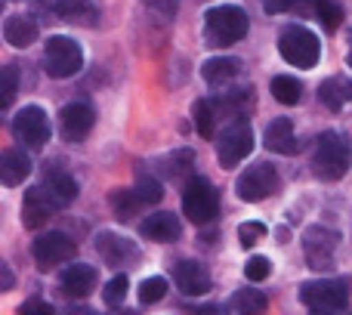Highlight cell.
<instances>
[{
	"instance_id": "obj_1",
	"label": "cell",
	"mask_w": 352,
	"mask_h": 315,
	"mask_svg": "<svg viewBox=\"0 0 352 315\" xmlns=\"http://www.w3.org/2000/svg\"><path fill=\"white\" fill-rule=\"evenodd\" d=\"M248 31H250V19L244 6L219 3L204 12V41L210 47H219V50L235 47L238 41L248 37Z\"/></svg>"
},
{
	"instance_id": "obj_2",
	"label": "cell",
	"mask_w": 352,
	"mask_h": 315,
	"mask_svg": "<svg viewBox=\"0 0 352 315\" xmlns=\"http://www.w3.org/2000/svg\"><path fill=\"white\" fill-rule=\"evenodd\" d=\"M349 170V142L337 130H324L318 133L316 146H312V173L324 182L343 180Z\"/></svg>"
},
{
	"instance_id": "obj_3",
	"label": "cell",
	"mask_w": 352,
	"mask_h": 315,
	"mask_svg": "<svg viewBox=\"0 0 352 315\" xmlns=\"http://www.w3.org/2000/svg\"><path fill=\"white\" fill-rule=\"evenodd\" d=\"M182 213L195 226H210L219 217V192L207 176H192L182 188Z\"/></svg>"
},
{
	"instance_id": "obj_4",
	"label": "cell",
	"mask_w": 352,
	"mask_h": 315,
	"mask_svg": "<svg viewBox=\"0 0 352 315\" xmlns=\"http://www.w3.org/2000/svg\"><path fill=\"white\" fill-rule=\"evenodd\" d=\"M278 53L294 68H316L322 59V41L303 25H287L278 34Z\"/></svg>"
},
{
	"instance_id": "obj_5",
	"label": "cell",
	"mask_w": 352,
	"mask_h": 315,
	"mask_svg": "<svg viewBox=\"0 0 352 315\" xmlns=\"http://www.w3.org/2000/svg\"><path fill=\"white\" fill-rule=\"evenodd\" d=\"M84 68V50L74 37L65 34H53L43 43V72L56 80L74 78V74Z\"/></svg>"
},
{
	"instance_id": "obj_6",
	"label": "cell",
	"mask_w": 352,
	"mask_h": 315,
	"mask_svg": "<svg viewBox=\"0 0 352 315\" xmlns=\"http://www.w3.org/2000/svg\"><path fill=\"white\" fill-rule=\"evenodd\" d=\"M300 303L312 312H343L349 306L346 279H316L300 285Z\"/></svg>"
},
{
	"instance_id": "obj_7",
	"label": "cell",
	"mask_w": 352,
	"mask_h": 315,
	"mask_svg": "<svg viewBox=\"0 0 352 315\" xmlns=\"http://www.w3.org/2000/svg\"><path fill=\"white\" fill-rule=\"evenodd\" d=\"M278 186H281V180H278L275 164L256 161L241 170V176H238V182H235V195L244 204H260V201L272 198V195L278 192Z\"/></svg>"
},
{
	"instance_id": "obj_8",
	"label": "cell",
	"mask_w": 352,
	"mask_h": 315,
	"mask_svg": "<svg viewBox=\"0 0 352 315\" xmlns=\"http://www.w3.org/2000/svg\"><path fill=\"white\" fill-rule=\"evenodd\" d=\"M12 136H16V142H22L25 149L41 152L50 142V136H53L47 111H43L41 105H25V109H19L16 118H12Z\"/></svg>"
},
{
	"instance_id": "obj_9",
	"label": "cell",
	"mask_w": 352,
	"mask_h": 315,
	"mask_svg": "<svg viewBox=\"0 0 352 315\" xmlns=\"http://www.w3.org/2000/svg\"><path fill=\"white\" fill-rule=\"evenodd\" d=\"M250 152H254V130H250V124L248 121H232L217 140L219 167L235 170Z\"/></svg>"
},
{
	"instance_id": "obj_10",
	"label": "cell",
	"mask_w": 352,
	"mask_h": 315,
	"mask_svg": "<svg viewBox=\"0 0 352 315\" xmlns=\"http://www.w3.org/2000/svg\"><path fill=\"white\" fill-rule=\"evenodd\" d=\"M74 254H78V244L65 232H43V235H37L31 241V257H34L41 272H50V269L74 260Z\"/></svg>"
},
{
	"instance_id": "obj_11",
	"label": "cell",
	"mask_w": 352,
	"mask_h": 315,
	"mask_svg": "<svg viewBox=\"0 0 352 315\" xmlns=\"http://www.w3.org/2000/svg\"><path fill=\"white\" fill-rule=\"evenodd\" d=\"M337 244H340V235H337L334 229L312 226V229L303 235V250H306V263H309V269L324 272V269L334 266Z\"/></svg>"
},
{
	"instance_id": "obj_12",
	"label": "cell",
	"mask_w": 352,
	"mask_h": 315,
	"mask_svg": "<svg viewBox=\"0 0 352 315\" xmlns=\"http://www.w3.org/2000/svg\"><path fill=\"white\" fill-rule=\"evenodd\" d=\"M93 127H96V109L84 99H74L59 111V130L65 142H84Z\"/></svg>"
},
{
	"instance_id": "obj_13",
	"label": "cell",
	"mask_w": 352,
	"mask_h": 315,
	"mask_svg": "<svg viewBox=\"0 0 352 315\" xmlns=\"http://www.w3.org/2000/svg\"><path fill=\"white\" fill-rule=\"evenodd\" d=\"M43 192V198L50 201V204L56 207V210H62V207H72L74 201H78V180H74L68 170H47L43 173V182L37 186Z\"/></svg>"
},
{
	"instance_id": "obj_14",
	"label": "cell",
	"mask_w": 352,
	"mask_h": 315,
	"mask_svg": "<svg viewBox=\"0 0 352 315\" xmlns=\"http://www.w3.org/2000/svg\"><path fill=\"white\" fill-rule=\"evenodd\" d=\"M96 281H99V269L90 266V263H74L62 272L59 287H62V297L68 300H84L96 291Z\"/></svg>"
},
{
	"instance_id": "obj_15",
	"label": "cell",
	"mask_w": 352,
	"mask_h": 315,
	"mask_svg": "<svg viewBox=\"0 0 352 315\" xmlns=\"http://www.w3.org/2000/svg\"><path fill=\"white\" fill-rule=\"evenodd\" d=\"M173 281L186 297H204L210 291V272L198 260H179L173 266Z\"/></svg>"
},
{
	"instance_id": "obj_16",
	"label": "cell",
	"mask_w": 352,
	"mask_h": 315,
	"mask_svg": "<svg viewBox=\"0 0 352 315\" xmlns=\"http://www.w3.org/2000/svg\"><path fill=\"white\" fill-rule=\"evenodd\" d=\"M140 235L155 244H173V241H179V235H182V223L170 210H155L152 217H146L140 223Z\"/></svg>"
},
{
	"instance_id": "obj_17",
	"label": "cell",
	"mask_w": 352,
	"mask_h": 315,
	"mask_svg": "<svg viewBox=\"0 0 352 315\" xmlns=\"http://www.w3.org/2000/svg\"><path fill=\"white\" fill-rule=\"evenodd\" d=\"M96 250L109 266H127V263L140 260V250L127 235H115V232H99L96 235Z\"/></svg>"
},
{
	"instance_id": "obj_18",
	"label": "cell",
	"mask_w": 352,
	"mask_h": 315,
	"mask_svg": "<svg viewBox=\"0 0 352 315\" xmlns=\"http://www.w3.org/2000/svg\"><path fill=\"white\" fill-rule=\"evenodd\" d=\"M263 146L275 155H297L300 140H297V130H294L291 118H275V121H269L266 130H263Z\"/></svg>"
},
{
	"instance_id": "obj_19",
	"label": "cell",
	"mask_w": 352,
	"mask_h": 315,
	"mask_svg": "<svg viewBox=\"0 0 352 315\" xmlns=\"http://www.w3.org/2000/svg\"><path fill=\"white\" fill-rule=\"evenodd\" d=\"M53 16L72 25H99V6L93 0H53Z\"/></svg>"
},
{
	"instance_id": "obj_20",
	"label": "cell",
	"mask_w": 352,
	"mask_h": 315,
	"mask_svg": "<svg viewBox=\"0 0 352 315\" xmlns=\"http://www.w3.org/2000/svg\"><path fill=\"white\" fill-rule=\"evenodd\" d=\"M31 176V158L22 149H6L0 152V186L16 188Z\"/></svg>"
},
{
	"instance_id": "obj_21",
	"label": "cell",
	"mask_w": 352,
	"mask_h": 315,
	"mask_svg": "<svg viewBox=\"0 0 352 315\" xmlns=\"http://www.w3.org/2000/svg\"><path fill=\"white\" fill-rule=\"evenodd\" d=\"M56 213V207L43 198L41 188H28L25 192V201H22V226L31 232H37L43 223H50Z\"/></svg>"
},
{
	"instance_id": "obj_22",
	"label": "cell",
	"mask_w": 352,
	"mask_h": 315,
	"mask_svg": "<svg viewBox=\"0 0 352 315\" xmlns=\"http://www.w3.org/2000/svg\"><path fill=\"white\" fill-rule=\"evenodd\" d=\"M210 102H213V111H217V121L219 118H235V121H244L250 102H254V90H250V87H244V90H229V93H223V96L210 99Z\"/></svg>"
},
{
	"instance_id": "obj_23",
	"label": "cell",
	"mask_w": 352,
	"mask_h": 315,
	"mask_svg": "<svg viewBox=\"0 0 352 315\" xmlns=\"http://www.w3.org/2000/svg\"><path fill=\"white\" fill-rule=\"evenodd\" d=\"M241 74V62L232 59V56H213L201 65V78L207 80L210 87H226Z\"/></svg>"
},
{
	"instance_id": "obj_24",
	"label": "cell",
	"mask_w": 352,
	"mask_h": 315,
	"mask_svg": "<svg viewBox=\"0 0 352 315\" xmlns=\"http://www.w3.org/2000/svg\"><path fill=\"white\" fill-rule=\"evenodd\" d=\"M3 37L10 47L16 50H28L31 43L37 41V22L31 16H25V12H19V16H10L3 22Z\"/></svg>"
},
{
	"instance_id": "obj_25",
	"label": "cell",
	"mask_w": 352,
	"mask_h": 315,
	"mask_svg": "<svg viewBox=\"0 0 352 315\" xmlns=\"http://www.w3.org/2000/svg\"><path fill=\"white\" fill-rule=\"evenodd\" d=\"M318 102L328 111H340L349 102V78L346 74H331L318 84Z\"/></svg>"
},
{
	"instance_id": "obj_26",
	"label": "cell",
	"mask_w": 352,
	"mask_h": 315,
	"mask_svg": "<svg viewBox=\"0 0 352 315\" xmlns=\"http://www.w3.org/2000/svg\"><path fill=\"white\" fill-rule=\"evenodd\" d=\"M109 207L111 213L118 217V223H133L136 217H140V195L133 192V188H115V192L109 195Z\"/></svg>"
},
{
	"instance_id": "obj_27",
	"label": "cell",
	"mask_w": 352,
	"mask_h": 315,
	"mask_svg": "<svg viewBox=\"0 0 352 315\" xmlns=\"http://www.w3.org/2000/svg\"><path fill=\"white\" fill-rule=\"evenodd\" d=\"M269 93H272L275 102L281 105H297L300 99H303V84H300V78H294V74H275L272 84H269Z\"/></svg>"
},
{
	"instance_id": "obj_28",
	"label": "cell",
	"mask_w": 352,
	"mask_h": 315,
	"mask_svg": "<svg viewBox=\"0 0 352 315\" xmlns=\"http://www.w3.org/2000/svg\"><path fill=\"white\" fill-rule=\"evenodd\" d=\"M269 306L266 294L263 291H250V287H244V291L232 294V300L226 303V309L229 312H238V315H254V312H263Z\"/></svg>"
},
{
	"instance_id": "obj_29",
	"label": "cell",
	"mask_w": 352,
	"mask_h": 315,
	"mask_svg": "<svg viewBox=\"0 0 352 315\" xmlns=\"http://www.w3.org/2000/svg\"><path fill=\"white\" fill-rule=\"evenodd\" d=\"M192 118H195V130H198L201 140H213V130H217V111H213L210 99H198L195 109H192Z\"/></svg>"
},
{
	"instance_id": "obj_30",
	"label": "cell",
	"mask_w": 352,
	"mask_h": 315,
	"mask_svg": "<svg viewBox=\"0 0 352 315\" xmlns=\"http://www.w3.org/2000/svg\"><path fill=\"white\" fill-rule=\"evenodd\" d=\"M136 195H140L142 204H158L164 198V186H161L158 176H152L148 170H136Z\"/></svg>"
},
{
	"instance_id": "obj_31",
	"label": "cell",
	"mask_w": 352,
	"mask_h": 315,
	"mask_svg": "<svg viewBox=\"0 0 352 315\" xmlns=\"http://www.w3.org/2000/svg\"><path fill=\"white\" fill-rule=\"evenodd\" d=\"M127 291H130V279L124 272H115L102 287V303L109 309H121L124 300H127Z\"/></svg>"
},
{
	"instance_id": "obj_32",
	"label": "cell",
	"mask_w": 352,
	"mask_h": 315,
	"mask_svg": "<svg viewBox=\"0 0 352 315\" xmlns=\"http://www.w3.org/2000/svg\"><path fill=\"white\" fill-rule=\"evenodd\" d=\"M192 164H195V152L192 149H176L173 155H167V161H164V176L167 180H182V176L192 170Z\"/></svg>"
},
{
	"instance_id": "obj_33",
	"label": "cell",
	"mask_w": 352,
	"mask_h": 315,
	"mask_svg": "<svg viewBox=\"0 0 352 315\" xmlns=\"http://www.w3.org/2000/svg\"><path fill=\"white\" fill-rule=\"evenodd\" d=\"M167 291H170V285H167L164 275H152V279L140 281V303H142V306L161 303V300L167 297Z\"/></svg>"
},
{
	"instance_id": "obj_34",
	"label": "cell",
	"mask_w": 352,
	"mask_h": 315,
	"mask_svg": "<svg viewBox=\"0 0 352 315\" xmlns=\"http://www.w3.org/2000/svg\"><path fill=\"white\" fill-rule=\"evenodd\" d=\"M16 93H19V68L16 65L0 68V111L16 102Z\"/></svg>"
},
{
	"instance_id": "obj_35",
	"label": "cell",
	"mask_w": 352,
	"mask_h": 315,
	"mask_svg": "<svg viewBox=\"0 0 352 315\" xmlns=\"http://www.w3.org/2000/svg\"><path fill=\"white\" fill-rule=\"evenodd\" d=\"M312 10H316L318 22H322L328 31H337L343 25V6L337 3V0H318Z\"/></svg>"
},
{
	"instance_id": "obj_36",
	"label": "cell",
	"mask_w": 352,
	"mask_h": 315,
	"mask_svg": "<svg viewBox=\"0 0 352 315\" xmlns=\"http://www.w3.org/2000/svg\"><path fill=\"white\" fill-rule=\"evenodd\" d=\"M266 235H269V229L260 219H248V223L238 226V244H241V248H254V244L263 241Z\"/></svg>"
},
{
	"instance_id": "obj_37",
	"label": "cell",
	"mask_w": 352,
	"mask_h": 315,
	"mask_svg": "<svg viewBox=\"0 0 352 315\" xmlns=\"http://www.w3.org/2000/svg\"><path fill=\"white\" fill-rule=\"evenodd\" d=\"M269 275H272V260H269V257H250V260L244 263V279L254 281V285L266 281Z\"/></svg>"
},
{
	"instance_id": "obj_38",
	"label": "cell",
	"mask_w": 352,
	"mask_h": 315,
	"mask_svg": "<svg viewBox=\"0 0 352 315\" xmlns=\"http://www.w3.org/2000/svg\"><path fill=\"white\" fill-rule=\"evenodd\" d=\"M19 312L22 315H53V306L47 303V300H41V297H34V300H25L22 306H19Z\"/></svg>"
},
{
	"instance_id": "obj_39",
	"label": "cell",
	"mask_w": 352,
	"mask_h": 315,
	"mask_svg": "<svg viewBox=\"0 0 352 315\" xmlns=\"http://www.w3.org/2000/svg\"><path fill=\"white\" fill-rule=\"evenodd\" d=\"M148 6H152L158 16H164V19H173L176 16V10H179V0H148Z\"/></svg>"
},
{
	"instance_id": "obj_40",
	"label": "cell",
	"mask_w": 352,
	"mask_h": 315,
	"mask_svg": "<svg viewBox=\"0 0 352 315\" xmlns=\"http://www.w3.org/2000/svg\"><path fill=\"white\" fill-rule=\"evenodd\" d=\"M12 285H16V272L10 269V263L0 260V294H6Z\"/></svg>"
},
{
	"instance_id": "obj_41",
	"label": "cell",
	"mask_w": 352,
	"mask_h": 315,
	"mask_svg": "<svg viewBox=\"0 0 352 315\" xmlns=\"http://www.w3.org/2000/svg\"><path fill=\"white\" fill-rule=\"evenodd\" d=\"M263 10H266L269 16H278V12L291 10V0H263Z\"/></svg>"
},
{
	"instance_id": "obj_42",
	"label": "cell",
	"mask_w": 352,
	"mask_h": 315,
	"mask_svg": "<svg viewBox=\"0 0 352 315\" xmlns=\"http://www.w3.org/2000/svg\"><path fill=\"white\" fill-rule=\"evenodd\" d=\"M0 6H3V0H0Z\"/></svg>"
}]
</instances>
